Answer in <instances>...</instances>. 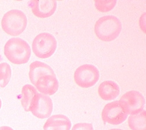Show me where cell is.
Listing matches in <instances>:
<instances>
[{
    "label": "cell",
    "instance_id": "12",
    "mask_svg": "<svg viewBox=\"0 0 146 130\" xmlns=\"http://www.w3.org/2000/svg\"><path fill=\"white\" fill-rule=\"evenodd\" d=\"M71 123L70 119L63 115L50 116L43 127L44 130H70Z\"/></svg>",
    "mask_w": 146,
    "mask_h": 130
},
{
    "label": "cell",
    "instance_id": "9",
    "mask_svg": "<svg viewBox=\"0 0 146 130\" xmlns=\"http://www.w3.org/2000/svg\"><path fill=\"white\" fill-rule=\"evenodd\" d=\"M29 6L35 16L44 19L51 16L56 11L57 1L54 0H33L30 1Z\"/></svg>",
    "mask_w": 146,
    "mask_h": 130
},
{
    "label": "cell",
    "instance_id": "4",
    "mask_svg": "<svg viewBox=\"0 0 146 130\" xmlns=\"http://www.w3.org/2000/svg\"><path fill=\"white\" fill-rule=\"evenodd\" d=\"M57 48V41L52 34L42 33L36 35L33 40L32 49L36 57L46 59L50 57Z\"/></svg>",
    "mask_w": 146,
    "mask_h": 130
},
{
    "label": "cell",
    "instance_id": "20",
    "mask_svg": "<svg viewBox=\"0 0 146 130\" xmlns=\"http://www.w3.org/2000/svg\"><path fill=\"white\" fill-rule=\"evenodd\" d=\"M110 130H123V129H117V128H114V129H111Z\"/></svg>",
    "mask_w": 146,
    "mask_h": 130
},
{
    "label": "cell",
    "instance_id": "21",
    "mask_svg": "<svg viewBox=\"0 0 146 130\" xmlns=\"http://www.w3.org/2000/svg\"><path fill=\"white\" fill-rule=\"evenodd\" d=\"M1 106H2V102H1V99H0V109H1Z\"/></svg>",
    "mask_w": 146,
    "mask_h": 130
},
{
    "label": "cell",
    "instance_id": "1",
    "mask_svg": "<svg viewBox=\"0 0 146 130\" xmlns=\"http://www.w3.org/2000/svg\"><path fill=\"white\" fill-rule=\"evenodd\" d=\"M122 29L119 19L113 15L104 16L98 20L94 31L98 38L104 42H111L119 35Z\"/></svg>",
    "mask_w": 146,
    "mask_h": 130
},
{
    "label": "cell",
    "instance_id": "3",
    "mask_svg": "<svg viewBox=\"0 0 146 130\" xmlns=\"http://www.w3.org/2000/svg\"><path fill=\"white\" fill-rule=\"evenodd\" d=\"M27 19L26 15L21 11L12 9L7 12L1 21L3 30L11 36H18L26 29Z\"/></svg>",
    "mask_w": 146,
    "mask_h": 130
},
{
    "label": "cell",
    "instance_id": "18",
    "mask_svg": "<svg viewBox=\"0 0 146 130\" xmlns=\"http://www.w3.org/2000/svg\"><path fill=\"white\" fill-rule=\"evenodd\" d=\"M71 130H94V128L91 124L81 123L75 124Z\"/></svg>",
    "mask_w": 146,
    "mask_h": 130
},
{
    "label": "cell",
    "instance_id": "16",
    "mask_svg": "<svg viewBox=\"0 0 146 130\" xmlns=\"http://www.w3.org/2000/svg\"><path fill=\"white\" fill-rule=\"evenodd\" d=\"M12 75L9 65L4 62L0 63V87L4 88L9 83Z\"/></svg>",
    "mask_w": 146,
    "mask_h": 130
},
{
    "label": "cell",
    "instance_id": "15",
    "mask_svg": "<svg viewBox=\"0 0 146 130\" xmlns=\"http://www.w3.org/2000/svg\"><path fill=\"white\" fill-rule=\"evenodd\" d=\"M128 125L132 130H146V113L143 110L141 112L130 115L128 118Z\"/></svg>",
    "mask_w": 146,
    "mask_h": 130
},
{
    "label": "cell",
    "instance_id": "17",
    "mask_svg": "<svg viewBox=\"0 0 146 130\" xmlns=\"http://www.w3.org/2000/svg\"><path fill=\"white\" fill-rule=\"evenodd\" d=\"M117 1H95V5L98 11L108 12L111 11L116 5Z\"/></svg>",
    "mask_w": 146,
    "mask_h": 130
},
{
    "label": "cell",
    "instance_id": "19",
    "mask_svg": "<svg viewBox=\"0 0 146 130\" xmlns=\"http://www.w3.org/2000/svg\"><path fill=\"white\" fill-rule=\"evenodd\" d=\"M0 130H13L11 127L8 126H3L0 127Z\"/></svg>",
    "mask_w": 146,
    "mask_h": 130
},
{
    "label": "cell",
    "instance_id": "2",
    "mask_svg": "<svg viewBox=\"0 0 146 130\" xmlns=\"http://www.w3.org/2000/svg\"><path fill=\"white\" fill-rule=\"evenodd\" d=\"M4 54L11 63L22 65L29 62L31 56V49L25 40L20 38H12L5 45Z\"/></svg>",
    "mask_w": 146,
    "mask_h": 130
},
{
    "label": "cell",
    "instance_id": "13",
    "mask_svg": "<svg viewBox=\"0 0 146 130\" xmlns=\"http://www.w3.org/2000/svg\"><path fill=\"white\" fill-rule=\"evenodd\" d=\"M120 89L118 85L113 81H105L102 83L98 88L99 97L104 101H112L117 98Z\"/></svg>",
    "mask_w": 146,
    "mask_h": 130
},
{
    "label": "cell",
    "instance_id": "10",
    "mask_svg": "<svg viewBox=\"0 0 146 130\" xmlns=\"http://www.w3.org/2000/svg\"><path fill=\"white\" fill-rule=\"evenodd\" d=\"M35 87L41 94L50 96L55 94L59 89V82L56 76L45 75L36 81Z\"/></svg>",
    "mask_w": 146,
    "mask_h": 130
},
{
    "label": "cell",
    "instance_id": "7",
    "mask_svg": "<svg viewBox=\"0 0 146 130\" xmlns=\"http://www.w3.org/2000/svg\"><path fill=\"white\" fill-rule=\"evenodd\" d=\"M53 106V102L49 96L37 92L33 99L30 111L36 117L44 119L50 116Z\"/></svg>",
    "mask_w": 146,
    "mask_h": 130
},
{
    "label": "cell",
    "instance_id": "11",
    "mask_svg": "<svg viewBox=\"0 0 146 130\" xmlns=\"http://www.w3.org/2000/svg\"><path fill=\"white\" fill-rule=\"evenodd\" d=\"M45 75L56 76L52 69L46 63L35 61L30 66L29 78L31 83L35 85L38 79Z\"/></svg>",
    "mask_w": 146,
    "mask_h": 130
},
{
    "label": "cell",
    "instance_id": "8",
    "mask_svg": "<svg viewBox=\"0 0 146 130\" xmlns=\"http://www.w3.org/2000/svg\"><path fill=\"white\" fill-rule=\"evenodd\" d=\"M102 117L104 123L117 125L124 122L127 115L122 109L119 101H116L104 106L102 112Z\"/></svg>",
    "mask_w": 146,
    "mask_h": 130
},
{
    "label": "cell",
    "instance_id": "5",
    "mask_svg": "<svg viewBox=\"0 0 146 130\" xmlns=\"http://www.w3.org/2000/svg\"><path fill=\"white\" fill-rule=\"evenodd\" d=\"M118 101L122 109L127 115H134L141 112L145 105L143 95L137 91L126 92Z\"/></svg>",
    "mask_w": 146,
    "mask_h": 130
},
{
    "label": "cell",
    "instance_id": "6",
    "mask_svg": "<svg viewBox=\"0 0 146 130\" xmlns=\"http://www.w3.org/2000/svg\"><path fill=\"white\" fill-rule=\"evenodd\" d=\"M74 81L80 87L88 88L99 81L100 73L94 65L86 64L78 67L74 72Z\"/></svg>",
    "mask_w": 146,
    "mask_h": 130
},
{
    "label": "cell",
    "instance_id": "14",
    "mask_svg": "<svg viewBox=\"0 0 146 130\" xmlns=\"http://www.w3.org/2000/svg\"><path fill=\"white\" fill-rule=\"evenodd\" d=\"M36 88L31 85L27 84L23 87L22 89V105L26 111H30V105L33 99L37 93Z\"/></svg>",
    "mask_w": 146,
    "mask_h": 130
}]
</instances>
